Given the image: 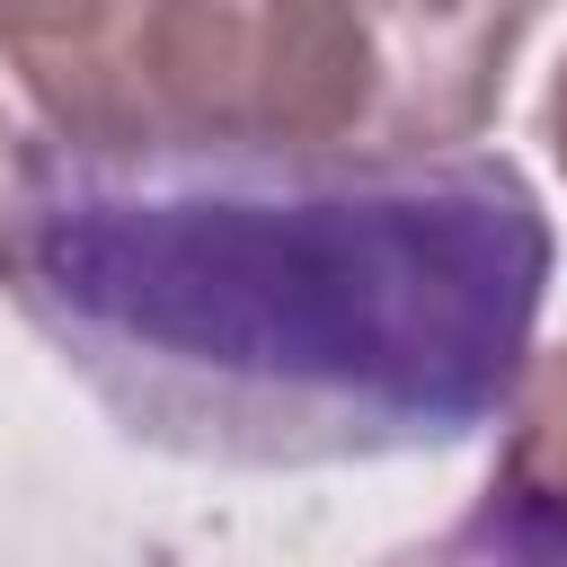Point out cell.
I'll return each instance as SVG.
<instances>
[{
  "label": "cell",
  "mask_w": 567,
  "mask_h": 567,
  "mask_svg": "<svg viewBox=\"0 0 567 567\" xmlns=\"http://www.w3.org/2000/svg\"><path fill=\"white\" fill-rule=\"evenodd\" d=\"M452 549H523V558H558L567 549V354L523 372L514 434L496 452L487 505L461 523Z\"/></svg>",
  "instance_id": "277c9868"
},
{
  "label": "cell",
  "mask_w": 567,
  "mask_h": 567,
  "mask_svg": "<svg viewBox=\"0 0 567 567\" xmlns=\"http://www.w3.org/2000/svg\"><path fill=\"white\" fill-rule=\"evenodd\" d=\"M549 151H558V168H567V71H558V89H549Z\"/></svg>",
  "instance_id": "5b68a950"
},
{
  "label": "cell",
  "mask_w": 567,
  "mask_h": 567,
  "mask_svg": "<svg viewBox=\"0 0 567 567\" xmlns=\"http://www.w3.org/2000/svg\"><path fill=\"white\" fill-rule=\"evenodd\" d=\"M0 142H9V133H0ZM0 177H9V159H0Z\"/></svg>",
  "instance_id": "8992f818"
},
{
  "label": "cell",
  "mask_w": 567,
  "mask_h": 567,
  "mask_svg": "<svg viewBox=\"0 0 567 567\" xmlns=\"http://www.w3.org/2000/svg\"><path fill=\"white\" fill-rule=\"evenodd\" d=\"M0 53L80 142L257 133V0H0Z\"/></svg>",
  "instance_id": "3957f363"
},
{
  "label": "cell",
  "mask_w": 567,
  "mask_h": 567,
  "mask_svg": "<svg viewBox=\"0 0 567 567\" xmlns=\"http://www.w3.org/2000/svg\"><path fill=\"white\" fill-rule=\"evenodd\" d=\"M0 292L124 443L213 470L408 461L514 408L549 213L496 151L44 124L0 177Z\"/></svg>",
  "instance_id": "6da1fadb"
},
{
  "label": "cell",
  "mask_w": 567,
  "mask_h": 567,
  "mask_svg": "<svg viewBox=\"0 0 567 567\" xmlns=\"http://www.w3.org/2000/svg\"><path fill=\"white\" fill-rule=\"evenodd\" d=\"M549 0H257V133L434 151L487 124Z\"/></svg>",
  "instance_id": "7a4b0ae2"
}]
</instances>
